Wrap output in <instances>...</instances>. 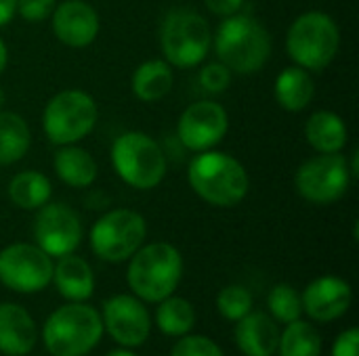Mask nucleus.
I'll return each instance as SVG.
<instances>
[{
    "label": "nucleus",
    "mask_w": 359,
    "mask_h": 356,
    "mask_svg": "<svg viewBox=\"0 0 359 356\" xmlns=\"http://www.w3.org/2000/svg\"><path fill=\"white\" fill-rule=\"evenodd\" d=\"M187 180L196 195L215 208H233L242 204L250 189L244 164L223 151H200L187 170Z\"/></svg>",
    "instance_id": "f257e3e1"
},
{
    "label": "nucleus",
    "mask_w": 359,
    "mask_h": 356,
    "mask_svg": "<svg viewBox=\"0 0 359 356\" xmlns=\"http://www.w3.org/2000/svg\"><path fill=\"white\" fill-rule=\"evenodd\" d=\"M219 61L236 73H257L271 57V36L267 27L246 13L225 17L215 34Z\"/></svg>",
    "instance_id": "f03ea898"
},
{
    "label": "nucleus",
    "mask_w": 359,
    "mask_h": 356,
    "mask_svg": "<svg viewBox=\"0 0 359 356\" xmlns=\"http://www.w3.org/2000/svg\"><path fill=\"white\" fill-rule=\"evenodd\" d=\"M126 279L130 292L141 302H154L168 298L181 283L183 277V258L181 252L166 243L156 241L141 245L130 258Z\"/></svg>",
    "instance_id": "7ed1b4c3"
},
{
    "label": "nucleus",
    "mask_w": 359,
    "mask_h": 356,
    "mask_svg": "<svg viewBox=\"0 0 359 356\" xmlns=\"http://www.w3.org/2000/svg\"><path fill=\"white\" fill-rule=\"evenodd\" d=\"M101 338V313L84 302L59 306L42 327V342L50 356H86Z\"/></svg>",
    "instance_id": "20e7f679"
},
{
    "label": "nucleus",
    "mask_w": 359,
    "mask_h": 356,
    "mask_svg": "<svg viewBox=\"0 0 359 356\" xmlns=\"http://www.w3.org/2000/svg\"><path fill=\"white\" fill-rule=\"evenodd\" d=\"M341 46V31L337 21L322 10H307L299 15L286 34V52L294 65L307 71L326 69Z\"/></svg>",
    "instance_id": "39448f33"
},
{
    "label": "nucleus",
    "mask_w": 359,
    "mask_h": 356,
    "mask_svg": "<svg viewBox=\"0 0 359 356\" xmlns=\"http://www.w3.org/2000/svg\"><path fill=\"white\" fill-rule=\"evenodd\" d=\"M111 164L116 174L133 189L151 191L166 176V155L145 132L130 130L111 145Z\"/></svg>",
    "instance_id": "423d86ee"
},
{
    "label": "nucleus",
    "mask_w": 359,
    "mask_h": 356,
    "mask_svg": "<svg viewBox=\"0 0 359 356\" xmlns=\"http://www.w3.org/2000/svg\"><path fill=\"white\" fill-rule=\"evenodd\" d=\"M210 23L194 8H172L160 27V46L172 67L200 65L210 48Z\"/></svg>",
    "instance_id": "0eeeda50"
},
{
    "label": "nucleus",
    "mask_w": 359,
    "mask_h": 356,
    "mask_svg": "<svg viewBox=\"0 0 359 356\" xmlns=\"http://www.w3.org/2000/svg\"><path fill=\"white\" fill-rule=\"evenodd\" d=\"M99 118L95 99L84 90H61L44 107L42 128L53 145H76L86 138Z\"/></svg>",
    "instance_id": "6e6552de"
},
{
    "label": "nucleus",
    "mask_w": 359,
    "mask_h": 356,
    "mask_svg": "<svg viewBox=\"0 0 359 356\" xmlns=\"http://www.w3.org/2000/svg\"><path fill=\"white\" fill-rule=\"evenodd\" d=\"M145 218L128 208L103 214L90 229V250L97 258L118 264L128 260L145 241Z\"/></svg>",
    "instance_id": "1a4fd4ad"
},
{
    "label": "nucleus",
    "mask_w": 359,
    "mask_h": 356,
    "mask_svg": "<svg viewBox=\"0 0 359 356\" xmlns=\"http://www.w3.org/2000/svg\"><path fill=\"white\" fill-rule=\"evenodd\" d=\"M349 162L341 153H320L303 162L294 174L297 191L316 206H328L345 197L351 185Z\"/></svg>",
    "instance_id": "9d476101"
},
{
    "label": "nucleus",
    "mask_w": 359,
    "mask_h": 356,
    "mask_svg": "<svg viewBox=\"0 0 359 356\" xmlns=\"http://www.w3.org/2000/svg\"><path fill=\"white\" fill-rule=\"evenodd\" d=\"M53 281V258L36 243L0 250V283L17 294H36Z\"/></svg>",
    "instance_id": "9b49d317"
},
{
    "label": "nucleus",
    "mask_w": 359,
    "mask_h": 356,
    "mask_svg": "<svg viewBox=\"0 0 359 356\" xmlns=\"http://www.w3.org/2000/svg\"><path fill=\"white\" fill-rule=\"evenodd\" d=\"M82 220L65 204H44L34 218L36 245L50 258H61L78 250L82 241Z\"/></svg>",
    "instance_id": "f8f14e48"
},
{
    "label": "nucleus",
    "mask_w": 359,
    "mask_h": 356,
    "mask_svg": "<svg viewBox=\"0 0 359 356\" xmlns=\"http://www.w3.org/2000/svg\"><path fill=\"white\" fill-rule=\"evenodd\" d=\"M229 130V115L215 101L191 103L179 118L177 136L189 151H208L219 145Z\"/></svg>",
    "instance_id": "ddd939ff"
},
{
    "label": "nucleus",
    "mask_w": 359,
    "mask_h": 356,
    "mask_svg": "<svg viewBox=\"0 0 359 356\" xmlns=\"http://www.w3.org/2000/svg\"><path fill=\"white\" fill-rule=\"evenodd\" d=\"M103 332L124 348L141 346L151 332V319L145 304L137 296L118 294L103 302Z\"/></svg>",
    "instance_id": "4468645a"
},
{
    "label": "nucleus",
    "mask_w": 359,
    "mask_h": 356,
    "mask_svg": "<svg viewBox=\"0 0 359 356\" xmlns=\"http://www.w3.org/2000/svg\"><path fill=\"white\" fill-rule=\"evenodd\" d=\"M303 313L309 315V319L318 323H330L341 319L351 302H353V290L351 285L337 277V275H324L313 279L305 292L301 294Z\"/></svg>",
    "instance_id": "2eb2a0df"
},
{
    "label": "nucleus",
    "mask_w": 359,
    "mask_h": 356,
    "mask_svg": "<svg viewBox=\"0 0 359 356\" xmlns=\"http://www.w3.org/2000/svg\"><path fill=\"white\" fill-rule=\"evenodd\" d=\"M53 34L72 48H84L99 36V15L84 0H65L50 15Z\"/></svg>",
    "instance_id": "dca6fc26"
},
{
    "label": "nucleus",
    "mask_w": 359,
    "mask_h": 356,
    "mask_svg": "<svg viewBox=\"0 0 359 356\" xmlns=\"http://www.w3.org/2000/svg\"><path fill=\"white\" fill-rule=\"evenodd\" d=\"M38 342V327L32 315L13 302L0 304V353L6 356H25Z\"/></svg>",
    "instance_id": "f3484780"
},
{
    "label": "nucleus",
    "mask_w": 359,
    "mask_h": 356,
    "mask_svg": "<svg viewBox=\"0 0 359 356\" xmlns=\"http://www.w3.org/2000/svg\"><path fill=\"white\" fill-rule=\"evenodd\" d=\"M236 346L244 356H273L278 353L280 329L265 313H248L236 321Z\"/></svg>",
    "instance_id": "a211bd4d"
},
{
    "label": "nucleus",
    "mask_w": 359,
    "mask_h": 356,
    "mask_svg": "<svg viewBox=\"0 0 359 356\" xmlns=\"http://www.w3.org/2000/svg\"><path fill=\"white\" fill-rule=\"evenodd\" d=\"M57 292L67 302H86L95 292V275L90 264L72 254H65L59 258L57 264H53V281Z\"/></svg>",
    "instance_id": "6ab92c4d"
},
{
    "label": "nucleus",
    "mask_w": 359,
    "mask_h": 356,
    "mask_svg": "<svg viewBox=\"0 0 359 356\" xmlns=\"http://www.w3.org/2000/svg\"><path fill=\"white\" fill-rule=\"evenodd\" d=\"M276 101L282 109L299 113L309 107L316 94V82L311 73L299 65H290L280 71L273 86Z\"/></svg>",
    "instance_id": "aec40b11"
},
{
    "label": "nucleus",
    "mask_w": 359,
    "mask_h": 356,
    "mask_svg": "<svg viewBox=\"0 0 359 356\" xmlns=\"http://www.w3.org/2000/svg\"><path fill=\"white\" fill-rule=\"evenodd\" d=\"M347 136V124L334 111H316L305 124V138L318 153H341Z\"/></svg>",
    "instance_id": "412c9836"
},
{
    "label": "nucleus",
    "mask_w": 359,
    "mask_h": 356,
    "mask_svg": "<svg viewBox=\"0 0 359 356\" xmlns=\"http://www.w3.org/2000/svg\"><path fill=\"white\" fill-rule=\"evenodd\" d=\"M53 166L61 183L74 189L90 187L99 172L95 157L86 149L76 147V145H61L59 151L55 153Z\"/></svg>",
    "instance_id": "4be33fe9"
},
{
    "label": "nucleus",
    "mask_w": 359,
    "mask_h": 356,
    "mask_svg": "<svg viewBox=\"0 0 359 356\" xmlns=\"http://www.w3.org/2000/svg\"><path fill=\"white\" fill-rule=\"evenodd\" d=\"M175 84L172 65L162 59H149L141 63L133 73V92L143 103H156L164 99Z\"/></svg>",
    "instance_id": "5701e85b"
},
{
    "label": "nucleus",
    "mask_w": 359,
    "mask_h": 356,
    "mask_svg": "<svg viewBox=\"0 0 359 356\" xmlns=\"http://www.w3.org/2000/svg\"><path fill=\"white\" fill-rule=\"evenodd\" d=\"M50 195H53L50 180L36 170L19 172L8 183V197L21 210H38L50 201Z\"/></svg>",
    "instance_id": "b1692460"
},
{
    "label": "nucleus",
    "mask_w": 359,
    "mask_h": 356,
    "mask_svg": "<svg viewBox=\"0 0 359 356\" xmlns=\"http://www.w3.org/2000/svg\"><path fill=\"white\" fill-rule=\"evenodd\" d=\"M32 145L27 122L15 111H0V164L8 166L25 157Z\"/></svg>",
    "instance_id": "393cba45"
},
{
    "label": "nucleus",
    "mask_w": 359,
    "mask_h": 356,
    "mask_svg": "<svg viewBox=\"0 0 359 356\" xmlns=\"http://www.w3.org/2000/svg\"><path fill=\"white\" fill-rule=\"evenodd\" d=\"M156 323H158V329L164 336L181 338V336H187L194 329L196 311H194L191 302H187L185 298L168 296V298L158 302Z\"/></svg>",
    "instance_id": "a878e982"
},
{
    "label": "nucleus",
    "mask_w": 359,
    "mask_h": 356,
    "mask_svg": "<svg viewBox=\"0 0 359 356\" xmlns=\"http://www.w3.org/2000/svg\"><path fill=\"white\" fill-rule=\"evenodd\" d=\"M280 356H322V336L307 321H292L280 332Z\"/></svg>",
    "instance_id": "bb28decb"
},
{
    "label": "nucleus",
    "mask_w": 359,
    "mask_h": 356,
    "mask_svg": "<svg viewBox=\"0 0 359 356\" xmlns=\"http://www.w3.org/2000/svg\"><path fill=\"white\" fill-rule=\"evenodd\" d=\"M267 306H269L271 319L276 323H284V325H288L292 321H299L301 315H303L301 294L294 287L286 285V283H280L269 292Z\"/></svg>",
    "instance_id": "cd10ccee"
},
{
    "label": "nucleus",
    "mask_w": 359,
    "mask_h": 356,
    "mask_svg": "<svg viewBox=\"0 0 359 356\" xmlns=\"http://www.w3.org/2000/svg\"><path fill=\"white\" fill-rule=\"evenodd\" d=\"M252 294L244 285H227L217 296V311L227 321H240L252 311Z\"/></svg>",
    "instance_id": "c85d7f7f"
},
{
    "label": "nucleus",
    "mask_w": 359,
    "mask_h": 356,
    "mask_svg": "<svg viewBox=\"0 0 359 356\" xmlns=\"http://www.w3.org/2000/svg\"><path fill=\"white\" fill-rule=\"evenodd\" d=\"M170 356H225L221 346L206 336H181L172 346Z\"/></svg>",
    "instance_id": "c756f323"
},
{
    "label": "nucleus",
    "mask_w": 359,
    "mask_h": 356,
    "mask_svg": "<svg viewBox=\"0 0 359 356\" xmlns=\"http://www.w3.org/2000/svg\"><path fill=\"white\" fill-rule=\"evenodd\" d=\"M200 84L208 92H215V94L225 92L229 88V84H231V69L225 67L221 61L219 63H208L200 71Z\"/></svg>",
    "instance_id": "7c9ffc66"
},
{
    "label": "nucleus",
    "mask_w": 359,
    "mask_h": 356,
    "mask_svg": "<svg viewBox=\"0 0 359 356\" xmlns=\"http://www.w3.org/2000/svg\"><path fill=\"white\" fill-rule=\"evenodd\" d=\"M55 6L57 0H17V13L29 23H40L44 19H50Z\"/></svg>",
    "instance_id": "2f4dec72"
},
{
    "label": "nucleus",
    "mask_w": 359,
    "mask_h": 356,
    "mask_svg": "<svg viewBox=\"0 0 359 356\" xmlns=\"http://www.w3.org/2000/svg\"><path fill=\"white\" fill-rule=\"evenodd\" d=\"M332 356H359V332L358 327H349L343 332L332 346Z\"/></svg>",
    "instance_id": "473e14b6"
},
{
    "label": "nucleus",
    "mask_w": 359,
    "mask_h": 356,
    "mask_svg": "<svg viewBox=\"0 0 359 356\" xmlns=\"http://www.w3.org/2000/svg\"><path fill=\"white\" fill-rule=\"evenodd\" d=\"M206 8L212 13V15H219V17H231L236 13L242 10L244 6V0H204Z\"/></svg>",
    "instance_id": "72a5a7b5"
},
{
    "label": "nucleus",
    "mask_w": 359,
    "mask_h": 356,
    "mask_svg": "<svg viewBox=\"0 0 359 356\" xmlns=\"http://www.w3.org/2000/svg\"><path fill=\"white\" fill-rule=\"evenodd\" d=\"M17 15V0H0V27L11 23Z\"/></svg>",
    "instance_id": "f704fd0d"
},
{
    "label": "nucleus",
    "mask_w": 359,
    "mask_h": 356,
    "mask_svg": "<svg viewBox=\"0 0 359 356\" xmlns=\"http://www.w3.org/2000/svg\"><path fill=\"white\" fill-rule=\"evenodd\" d=\"M6 63H8V48H6V44H4V40L0 38V73L4 71V67H6Z\"/></svg>",
    "instance_id": "c9c22d12"
},
{
    "label": "nucleus",
    "mask_w": 359,
    "mask_h": 356,
    "mask_svg": "<svg viewBox=\"0 0 359 356\" xmlns=\"http://www.w3.org/2000/svg\"><path fill=\"white\" fill-rule=\"evenodd\" d=\"M105 356H137L133 350H128V348H118V350H111V353H107Z\"/></svg>",
    "instance_id": "e433bc0d"
},
{
    "label": "nucleus",
    "mask_w": 359,
    "mask_h": 356,
    "mask_svg": "<svg viewBox=\"0 0 359 356\" xmlns=\"http://www.w3.org/2000/svg\"><path fill=\"white\" fill-rule=\"evenodd\" d=\"M4 101H6V94H4V90L0 88V111H2V105H4Z\"/></svg>",
    "instance_id": "4c0bfd02"
}]
</instances>
